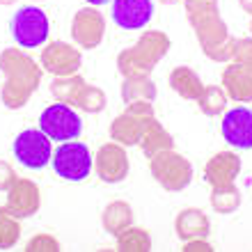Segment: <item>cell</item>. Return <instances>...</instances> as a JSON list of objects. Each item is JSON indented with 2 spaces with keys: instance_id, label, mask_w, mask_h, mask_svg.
I'll return each instance as SVG.
<instances>
[{
  "instance_id": "obj_31",
  "label": "cell",
  "mask_w": 252,
  "mask_h": 252,
  "mask_svg": "<svg viewBox=\"0 0 252 252\" xmlns=\"http://www.w3.org/2000/svg\"><path fill=\"white\" fill-rule=\"evenodd\" d=\"M19 179L16 172H14V167L7 163V160H0V192H7L12 188V184Z\"/></svg>"
},
{
  "instance_id": "obj_12",
  "label": "cell",
  "mask_w": 252,
  "mask_h": 252,
  "mask_svg": "<svg viewBox=\"0 0 252 252\" xmlns=\"http://www.w3.org/2000/svg\"><path fill=\"white\" fill-rule=\"evenodd\" d=\"M39 64L44 71L53 73L55 78H60V76L78 73L80 64H83V55H80L78 48L66 44V41H51L41 51Z\"/></svg>"
},
{
  "instance_id": "obj_33",
  "label": "cell",
  "mask_w": 252,
  "mask_h": 252,
  "mask_svg": "<svg viewBox=\"0 0 252 252\" xmlns=\"http://www.w3.org/2000/svg\"><path fill=\"white\" fill-rule=\"evenodd\" d=\"M239 5H241V9H243V12L252 14V0H239Z\"/></svg>"
},
{
  "instance_id": "obj_6",
  "label": "cell",
  "mask_w": 252,
  "mask_h": 252,
  "mask_svg": "<svg viewBox=\"0 0 252 252\" xmlns=\"http://www.w3.org/2000/svg\"><path fill=\"white\" fill-rule=\"evenodd\" d=\"M39 128L55 142H69V140H78V135L83 133V120L73 106L55 101L41 110Z\"/></svg>"
},
{
  "instance_id": "obj_35",
  "label": "cell",
  "mask_w": 252,
  "mask_h": 252,
  "mask_svg": "<svg viewBox=\"0 0 252 252\" xmlns=\"http://www.w3.org/2000/svg\"><path fill=\"white\" fill-rule=\"evenodd\" d=\"M163 5H174V2H181V0H160Z\"/></svg>"
},
{
  "instance_id": "obj_16",
  "label": "cell",
  "mask_w": 252,
  "mask_h": 252,
  "mask_svg": "<svg viewBox=\"0 0 252 252\" xmlns=\"http://www.w3.org/2000/svg\"><path fill=\"white\" fill-rule=\"evenodd\" d=\"M110 14L122 30H142L154 16V0H113Z\"/></svg>"
},
{
  "instance_id": "obj_19",
  "label": "cell",
  "mask_w": 252,
  "mask_h": 252,
  "mask_svg": "<svg viewBox=\"0 0 252 252\" xmlns=\"http://www.w3.org/2000/svg\"><path fill=\"white\" fill-rule=\"evenodd\" d=\"M138 145L147 158H152L158 152L174 149V138H172V133L163 126V122H158L156 115H154V117H147L145 124H142V135H140Z\"/></svg>"
},
{
  "instance_id": "obj_21",
  "label": "cell",
  "mask_w": 252,
  "mask_h": 252,
  "mask_svg": "<svg viewBox=\"0 0 252 252\" xmlns=\"http://www.w3.org/2000/svg\"><path fill=\"white\" fill-rule=\"evenodd\" d=\"M101 225L110 236H120L126 227L133 225V209L124 199H115L101 213Z\"/></svg>"
},
{
  "instance_id": "obj_18",
  "label": "cell",
  "mask_w": 252,
  "mask_h": 252,
  "mask_svg": "<svg viewBox=\"0 0 252 252\" xmlns=\"http://www.w3.org/2000/svg\"><path fill=\"white\" fill-rule=\"evenodd\" d=\"M174 232L181 241H190V239H209L211 234V220L202 209L188 206L184 211L177 213L174 218Z\"/></svg>"
},
{
  "instance_id": "obj_37",
  "label": "cell",
  "mask_w": 252,
  "mask_h": 252,
  "mask_svg": "<svg viewBox=\"0 0 252 252\" xmlns=\"http://www.w3.org/2000/svg\"><path fill=\"white\" fill-rule=\"evenodd\" d=\"M250 32H252V14H250Z\"/></svg>"
},
{
  "instance_id": "obj_5",
  "label": "cell",
  "mask_w": 252,
  "mask_h": 252,
  "mask_svg": "<svg viewBox=\"0 0 252 252\" xmlns=\"http://www.w3.org/2000/svg\"><path fill=\"white\" fill-rule=\"evenodd\" d=\"M51 160H53V172L64 181H83L94 170V156L90 147L78 140L62 142Z\"/></svg>"
},
{
  "instance_id": "obj_28",
  "label": "cell",
  "mask_w": 252,
  "mask_h": 252,
  "mask_svg": "<svg viewBox=\"0 0 252 252\" xmlns=\"http://www.w3.org/2000/svg\"><path fill=\"white\" fill-rule=\"evenodd\" d=\"M106 92L96 85H90L87 83L83 87V92H80L78 101H76V108L78 110H85V113H101L103 108H106Z\"/></svg>"
},
{
  "instance_id": "obj_26",
  "label": "cell",
  "mask_w": 252,
  "mask_h": 252,
  "mask_svg": "<svg viewBox=\"0 0 252 252\" xmlns=\"http://www.w3.org/2000/svg\"><path fill=\"white\" fill-rule=\"evenodd\" d=\"M211 209L220 216H229V213L239 211L241 206V190L236 188V184L232 186H222V188H211Z\"/></svg>"
},
{
  "instance_id": "obj_4",
  "label": "cell",
  "mask_w": 252,
  "mask_h": 252,
  "mask_svg": "<svg viewBox=\"0 0 252 252\" xmlns=\"http://www.w3.org/2000/svg\"><path fill=\"white\" fill-rule=\"evenodd\" d=\"M149 172L156 179V184L167 192L186 190L192 181L190 160L174 149H165V152H158L156 156H152L149 158Z\"/></svg>"
},
{
  "instance_id": "obj_25",
  "label": "cell",
  "mask_w": 252,
  "mask_h": 252,
  "mask_svg": "<svg viewBox=\"0 0 252 252\" xmlns=\"http://www.w3.org/2000/svg\"><path fill=\"white\" fill-rule=\"evenodd\" d=\"M117 239V250L120 252H149L152 250V234L142 227H126Z\"/></svg>"
},
{
  "instance_id": "obj_20",
  "label": "cell",
  "mask_w": 252,
  "mask_h": 252,
  "mask_svg": "<svg viewBox=\"0 0 252 252\" xmlns=\"http://www.w3.org/2000/svg\"><path fill=\"white\" fill-rule=\"evenodd\" d=\"M170 87L186 101H197L204 92V83L192 66H174L170 71Z\"/></svg>"
},
{
  "instance_id": "obj_15",
  "label": "cell",
  "mask_w": 252,
  "mask_h": 252,
  "mask_svg": "<svg viewBox=\"0 0 252 252\" xmlns=\"http://www.w3.org/2000/svg\"><path fill=\"white\" fill-rule=\"evenodd\" d=\"M241 174V156L236 152H218L206 160L204 165V181L211 188H222L236 184V177Z\"/></svg>"
},
{
  "instance_id": "obj_2",
  "label": "cell",
  "mask_w": 252,
  "mask_h": 252,
  "mask_svg": "<svg viewBox=\"0 0 252 252\" xmlns=\"http://www.w3.org/2000/svg\"><path fill=\"white\" fill-rule=\"evenodd\" d=\"M0 71L5 76L0 99L12 110L26 106L41 85V76H44L41 64H37L34 58L26 55L21 48H5L0 53Z\"/></svg>"
},
{
  "instance_id": "obj_13",
  "label": "cell",
  "mask_w": 252,
  "mask_h": 252,
  "mask_svg": "<svg viewBox=\"0 0 252 252\" xmlns=\"http://www.w3.org/2000/svg\"><path fill=\"white\" fill-rule=\"evenodd\" d=\"M220 133L229 147L252 149V110L248 106H236L222 113Z\"/></svg>"
},
{
  "instance_id": "obj_30",
  "label": "cell",
  "mask_w": 252,
  "mask_h": 252,
  "mask_svg": "<svg viewBox=\"0 0 252 252\" xmlns=\"http://www.w3.org/2000/svg\"><path fill=\"white\" fill-rule=\"evenodd\" d=\"M232 62H241L246 66H252V37H243V39L234 41Z\"/></svg>"
},
{
  "instance_id": "obj_36",
  "label": "cell",
  "mask_w": 252,
  "mask_h": 252,
  "mask_svg": "<svg viewBox=\"0 0 252 252\" xmlns=\"http://www.w3.org/2000/svg\"><path fill=\"white\" fill-rule=\"evenodd\" d=\"M16 0H0V5H14Z\"/></svg>"
},
{
  "instance_id": "obj_17",
  "label": "cell",
  "mask_w": 252,
  "mask_h": 252,
  "mask_svg": "<svg viewBox=\"0 0 252 252\" xmlns=\"http://www.w3.org/2000/svg\"><path fill=\"white\" fill-rule=\"evenodd\" d=\"M222 90L227 92L229 101L234 103H250L252 101V66L241 62H229L222 71L220 80Z\"/></svg>"
},
{
  "instance_id": "obj_9",
  "label": "cell",
  "mask_w": 252,
  "mask_h": 252,
  "mask_svg": "<svg viewBox=\"0 0 252 252\" xmlns=\"http://www.w3.org/2000/svg\"><path fill=\"white\" fill-rule=\"evenodd\" d=\"M147 117H154L152 103H128L122 115L110 124V138L124 147H135L142 135V124Z\"/></svg>"
},
{
  "instance_id": "obj_7",
  "label": "cell",
  "mask_w": 252,
  "mask_h": 252,
  "mask_svg": "<svg viewBox=\"0 0 252 252\" xmlns=\"http://www.w3.org/2000/svg\"><path fill=\"white\" fill-rule=\"evenodd\" d=\"M48 16L41 7L26 5L12 16V37L21 48L44 46L48 39Z\"/></svg>"
},
{
  "instance_id": "obj_24",
  "label": "cell",
  "mask_w": 252,
  "mask_h": 252,
  "mask_svg": "<svg viewBox=\"0 0 252 252\" xmlns=\"http://www.w3.org/2000/svg\"><path fill=\"white\" fill-rule=\"evenodd\" d=\"M227 103H229V96L222 90V85H204V92L199 94L197 106L199 113L206 115V117H218L227 110Z\"/></svg>"
},
{
  "instance_id": "obj_22",
  "label": "cell",
  "mask_w": 252,
  "mask_h": 252,
  "mask_svg": "<svg viewBox=\"0 0 252 252\" xmlns=\"http://www.w3.org/2000/svg\"><path fill=\"white\" fill-rule=\"evenodd\" d=\"M122 99L124 103H154L156 99V83L152 76H133L122 83Z\"/></svg>"
},
{
  "instance_id": "obj_23",
  "label": "cell",
  "mask_w": 252,
  "mask_h": 252,
  "mask_svg": "<svg viewBox=\"0 0 252 252\" xmlns=\"http://www.w3.org/2000/svg\"><path fill=\"white\" fill-rule=\"evenodd\" d=\"M85 78L80 73H71V76H60L51 83V94L55 96V101H62V103H69V106L76 108V101H78L83 87H85Z\"/></svg>"
},
{
  "instance_id": "obj_32",
  "label": "cell",
  "mask_w": 252,
  "mask_h": 252,
  "mask_svg": "<svg viewBox=\"0 0 252 252\" xmlns=\"http://www.w3.org/2000/svg\"><path fill=\"white\" fill-rule=\"evenodd\" d=\"M181 250L184 252H213V246L206 239H190V241H184Z\"/></svg>"
},
{
  "instance_id": "obj_10",
  "label": "cell",
  "mask_w": 252,
  "mask_h": 252,
  "mask_svg": "<svg viewBox=\"0 0 252 252\" xmlns=\"http://www.w3.org/2000/svg\"><path fill=\"white\" fill-rule=\"evenodd\" d=\"M128 154H126V147L120 142H106V145L99 147V152L94 154V172L101 181L106 184H120L128 177Z\"/></svg>"
},
{
  "instance_id": "obj_34",
  "label": "cell",
  "mask_w": 252,
  "mask_h": 252,
  "mask_svg": "<svg viewBox=\"0 0 252 252\" xmlns=\"http://www.w3.org/2000/svg\"><path fill=\"white\" fill-rule=\"evenodd\" d=\"M108 0H87V5H92V7H99V5H106Z\"/></svg>"
},
{
  "instance_id": "obj_1",
  "label": "cell",
  "mask_w": 252,
  "mask_h": 252,
  "mask_svg": "<svg viewBox=\"0 0 252 252\" xmlns=\"http://www.w3.org/2000/svg\"><path fill=\"white\" fill-rule=\"evenodd\" d=\"M186 19L199 41V48L213 62H232L234 37L220 16L218 0H184Z\"/></svg>"
},
{
  "instance_id": "obj_8",
  "label": "cell",
  "mask_w": 252,
  "mask_h": 252,
  "mask_svg": "<svg viewBox=\"0 0 252 252\" xmlns=\"http://www.w3.org/2000/svg\"><path fill=\"white\" fill-rule=\"evenodd\" d=\"M53 140L41 128H26L14 140V158L28 170H41L53 158Z\"/></svg>"
},
{
  "instance_id": "obj_14",
  "label": "cell",
  "mask_w": 252,
  "mask_h": 252,
  "mask_svg": "<svg viewBox=\"0 0 252 252\" xmlns=\"http://www.w3.org/2000/svg\"><path fill=\"white\" fill-rule=\"evenodd\" d=\"M5 206L16 216V218H30L39 211L41 206V190L32 179H19L12 184V188L7 190V202Z\"/></svg>"
},
{
  "instance_id": "obj_27",
  "label": "cell",
  "mask_w": 252,
  "mask_h": 252,
  "mask_svg": "<svg viewBox=\"0 0 252 252\" xmlns=\"http://www.w3.org/2000/svg\"><path fill=\"white\" fill-rule=\"evenodd\" d=\"M21 239V218L7 206H0V250H12Z\"/></svg>"
},
{
  "instance_id": "obj_3",
  "label": "cell",
  "mask_w": 252,
  "mask_h": 252,
  "mask_svg": "<svg viewBox=\"0 0 252 252\" xmlns=\"http://www.w3.org/2000/svg\"><path fill=\"white\" fill-rule=\"evenodd\" d=\"M172 39L163 30H145L133 46L124 48L117 55V69L124 78L149 76L163 58L170 53Z\"/></svg>"
},
{
  "instance_id": "obj_11",
  "label": "cell",
  "mask_w": 252,
  "mask_h": 252,
  "mask_svg": "<svg viewBox=\"0 0 252 252\" xmlns=\"http://www.w3.org/2000/svg\"><path fill=\"white\" fill-rule=\"evenodd\" d=\"M106 34V19L96 7H80L71 19V39L78 48H96Z\"/></svg>"
},
{
  "instance_id": "obj_29",
  "label": "cell",
  "mask_w": 252,
  "mask_h": 252,
  "mask_svg": "<svg viewBox=\"0 0 252 252\" xmlns=\"http://www.w3.org/2000/svg\"><path fill=\"white\" fill-rule=\"evenodd\" d=\"M28 252H58L60 250V241L53 234H34L26 246Z\"/></svg>"
}]
</instances>
